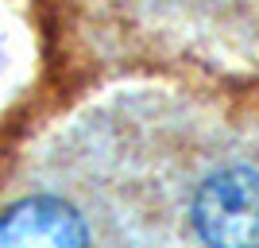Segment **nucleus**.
Listing matches in <instances>:
<instances>
[{"label":"nucleus","mask_w":259,"mask_h":248,"mask_svg":"<svg viewBox=\"0 0 259 248\" xmlns=\"http://www.w3.org/2000/svg\"><path fill=\"white\" fill-rule=\"evenodd\" d=\"M194 225L209 248H259V174L248 167L213 174L197 190Z\"/></svg>","instance_id":"1"},{"label":"nucleus","mask_w":259,"mask_h":248,"mask_svg":"<svg viewBox=\"0 0 259 248\" xmlns=\"http://www.w3.org/2000/svg\"><path fill=\"white\" fill-rule=\"evenodd\" d=\"M0 248H85V225L58 198H27L0 217Z\"/></svg>","instance_id":"2"}]
</instances>
